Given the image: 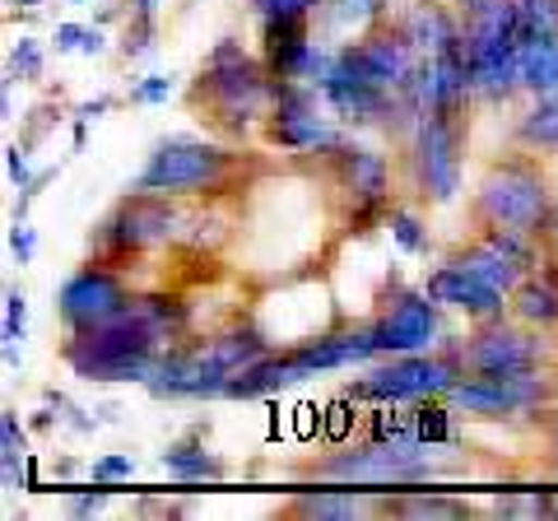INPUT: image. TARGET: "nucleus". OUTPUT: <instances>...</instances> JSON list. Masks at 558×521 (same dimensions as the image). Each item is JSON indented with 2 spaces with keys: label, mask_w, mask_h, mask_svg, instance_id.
<instances>
[{
  "label": "nucleus",
  "mask_w": 558,
  "mask_h": 521,
  "mask_svg": "<svg viewBox=\"0 0 558 521\" xmlns=\"http://www.w3.org/2000/svg\"><path fill=\"white\" fill-rule=\"evenodd\" d=\"M275 75L266 61L247 51V43L223 33V38L205 51L196 80L182 89V108L201 121L209 135L233 145H247L260 135V121L270 117Z\"/></svg>",
  "instance_id": "f257e3e1"
},
{
  "label": "nucleus",
  "mask_w": 558,
  "mask_h": 521,
  "mask_svg": "<svg viewBox=\"0 0 558 521\" xmlns=\"http://www.w3.org/2000/svg\"><path fill=\"white\" fill-rule=\"evenodd\" d=\"M270 178V163L256 149L219 141V135H163L154 141L145 168L135 172L140 191H159L172 201H233Z\"/></svg>",
  "instance_id": "f03ea898"
},
{
  "label": "nucleus",
  "mask_w": 558,
  "mask_h": 521,
  "mask_svg": "<svg viewBox=\"0 0 558 521\" xmlns=\"http://www.w3.org/2000/svg\"><path fill=\"white\" fill-rule=\"evenodd\" d=\"M465 219L470 233L512 229V233H531L549 252H558V182L549 159H539V154L521 145L494 154L465 201Z\"/></svg>",
  "instance_id": "7ed1b4c3"
},
{
  "label": "nucleus",
  "mask_w": 558,
  "mask_h": 521,
  "mask_svg": "<svg viewBox=\"0 0 558 521\" xmlns=\"http://www.w3.org/2000/svg\"><path fill=\"white\" fill-rule=\"evenodd\" d=\"M182 219H186V201H172V196H159V191L131 186L126 196L112 201L108 215L89 229V260L131 270L135 260L178 247Z\"/></svg>",
  "instance_id": "20e7f679"
},
{
  "label": "nucleus",
  "mask_w": 558,
  "mask_h": 521,
  "mask_svg": "<svg viewBox=\"0 0 558 521\" xmlns=\"http://www.w3.org/2000/svg\"><path fill=\"white\" fill-rule=\"evenodd\" d=\"M159 354L163 344L126 312L89 326V331H70L61 340V363L70 368V377L89 381V387H121V381L145 387L159 368Z\"/></svg>",
  "instance_id": "39448f33"
},
{
  "label": "nucleus",
  "mask_w": 558,
  "mask_h": 521,
  "mask_svg": "<svg viewBox=\"0 0 558 521\" xmlns=\"http://www.w3.org/2000/svg\"><path fill=\"white\" fill-rule=\"evenodd\" d=\"M465 377L461 340H442L438 350L424 354H391L363 368V377L349 381V396H359L363 405H414L424 396H447Z\"/></svg>",
  "instance_id": "423d86ee"
},
{
  "label": "nucleus",
  "mask_w": 558,
  "mask_h": 521,
  "mask_svg": "<svg viewBox=\"0 0 558 521\" xmlns=\"http://www.w3.org/2000/svg\"><path fill=\"white\" fill-rule=\"evenodd\" d=\"M465 135L470 126L442 117H424L410 131V141L400 145V172H405V191L414 205L442 210L461 196V178H465Z\"/></svg>",
  "instance_id": "0eeeda50"
},
{
  "label": "nucleus",
  "mask_w": 558,
  "mask_h": 521,
  "mask_svg": "<svg viewBox=\"0 0 558 521\" xmlns=\"http://www.w3.org/2000/svg\"><path fill=\"white\" fill-rule=\"evenodd\" d=\"M465 373H521V368H558V336L535 331L512 312L498 322H475L461 340Z\"/></svg>",
  "instance_id": "6e6552de"
},
{
  "label": "nucleus",
  "mask_w": 558,
  "mask_h": 521,
  "mask_svg": "<svg viewBox=\"0 0 558 521\" xmlns=\"http://www.w3.org/2000/svg\"><path fill=\"white\" fill-rule=\"evenodd\" d=\"M373 336H377V350L381 359L391 354H424V350H438L447 340L442 336V303L418 284H391V293L381 299V307L373 312Z\"/></svg>",
  "instance_id": "1a4fd4ad"
},
{
  "label": "nucleus",
  "mask_w": 558,
  "mask_h": 521,
  "mask_svg": "<svg viewBox=\"0 0 558 521\" xmlns=\"http://www.w3.org/2000/svg\"><path fill=\"white\" fill-rule=\"evenodd\" d=\"M131 280L126 270L117 266H102V260H84L57 284V317H61V331H89V326L117 317L131 299Z\"/></svg>",
  "instance_id": "9d476101"
},
{
  "label": "nucleus",
  "mask_w": 558,
  "mask_h": 521,
  "mask_svg": "<svg viewBox=\"0 0 558 521\" xmlns=\"http://www.w3.org/2000/svg\"><path fill=\"white\" fill-rule=\"evenodd\" d=\"M424 289H428L447 312H461L470 326H475V322H498V317H508V293L494 289V284H484L480 275L461 270L457 260H438V266L424 275Z\"/></svg>",
  "instance_id": "9b49d317"
},
{
  "label": "nucleus",
  "mask_w": 558,
  "mask_h": 521,
  "mask_svg": "<svg viewBox=\"0 0 558 521\" xmlns=\"http://www.w3.org/2000/svg\"><path fill=\"white\" fill-rule=\"evenodd\" d=\"M312 47H317L312 14H260L256 20V57L275 80H303Z\"/></svg>",
  "instance_id": "f8f14e48"
},
{
  "label": "nucleus",
  "mask_w": 558,
  "mask_h": 521,
  "mask_svg": "<svg viewBox=\"0 0 558 521\" xmlns=\"http://www.w3.org/2000/svg\"><path fill=\"white\" fill-rule=\"evenodd\" d=\"M307 377H317V373L299 359V350H270V354H260L256 363H247L242 373L229 377L223 401H275L279 391L303 387Z\"/></svg>",
  "instance_id": "ddd939ff"
},
{
  "label": "nucleus",
  "mask_w": 558,
  "mask_h": 521,
  "mask_svg": "<svg viewBox=\"0 0 558 521\" xmlns=\"http://www.w3.org/2000/svg\"><path fill=\"white\" fill-rule=\"evenodd\" d=\"M391 20L405 28V38L418 47V57L461 47V10L451 0H396Z\"/></svg>",
  "instance_id": "4468645a"
},
{
  "label": "nucleus",
  "mask_w": 558,
  "mask_h": 521,
  "mask_svg": "<svg viewBox=\"0 0 558 521\" xmlns=\"http://www.w3.org/2000/svg\"><path fill=\"white\" fill-rule=\"evenodd\" d=\"M284 517H307V521H354L381 512V489L368 484H336V489H299V498H289Z\"/></svg>",
  "instance_id": "2eb2a0df"
},
{
  "label": "nucleus",
  "mask_w": 558,
  "mask_h": 521,
  "mask_svg": "<svg viewBox=\"0 0 558 521\" xmlns=\"http://www.w3.org/2000/svg\"><path fill=\"white\" fill-rule=\"evenodd\" d=\"M508 312L517 322L535 326V331L558 336V252H549L545 266H539L535 275H526V280L512 289Z\"/></svg>",
  "instance_id": "dca6fc26"
},
{
  "label": "nucleus",
  "mask_w": 558,
  "mask_h": 521,
  "mask_svg": "<svg viewBox=\"0 0 558 521\" xmlns=\"http://www.w3.org/2000/svg\"><path fill=\"white\" fill-rule=\"evenodd\" d=\"M159 465L172 475V480H182V484H219V480H229L233 475V465L215 457V451H205V424H191L178 443H168L159 451Z\"/></svg>",
  "instance_id": "f3484780"
},
{
  "label": "nucleus",
  "mask_w": 558,
  "mask_h": 521,
  "mask_svg": "<svg viewBox=\"0 0 558 521\" xmlns=\"http://www.w3.org/2000/svg\"><path fill=\"white\" fill-rule=\"evenodd\" d=\"M457 10H461V47L517 38V0H461Z\"/></svg>",
  "instance_id": "a211bd4d"
},
{
  "label": "nucleus",
  "mask_w": 558,
  "mask_h": 521,
  "mask_svg": "<svg viewBox=\"0 0 558 521\" xmlns=\"http://www.w3.org/2000/svg\"><path fill=\"white\" fill-rule=\"evenodd\" d=\"M442 260H457L461 270L480 275L484 284L502 289V293H508V299H512V289H517L521 280H526V270H521L517 260H508V256H502L498 247H488V242H484V238H475V233H470L465 242H457V247H451Z\"/></svg>",
  "instance_id": "6ab92c4d"
},
{
  "label": "nucleus",
  "mask_w": 558,
  "mask_h": 521,
  "mask_svg": "<svg viewBox=\"0 0 558 521\" xmlns=\"http://www.w3.org/2000/svg\"><path fill=\"white\" fill-rule=\"evenodd\" d=\"M512 145L539 154V159H558V94L531 98V108L512 121Z\"/></svg>",
  "instance_id": "aec40b11"
},
{
  "label": "nucleus",
  "mask_w": 558,
  "mask_h": 521,
  "mask_svg": "<svg viewBox=\"0 0 558 521\" xmlns=\"http://www.w3.org/2000/svg\"><path fill=\"white\" fill-rule=\"evenodd\" d=\"M410 420H414V433L433 447H461V410L447 401V396H424V401L410 405Z\"/></svg>",
  "instance_id": "412c9836"
},
{
  "label": "nucleus",
  "mask_w": 558,
  "mask_h": 521,
  "mask_svg": "<svg viewBox=\"0 0 558 521\" xmlns=\"http://www.w3.org/2000/svg\"><path fill=\"white\" fill-rule=\"evenodd\" d=\"M396 0H326L317 14H326L330 33H344V38H359V33L377 28L381 20H391Z\"/></svg>",
  "instance_id": "4be33fe9"
},
{
  "label": "nucleus",
  "mask_w": 558,
  "mask_h": 521,
  "mask_svg": "<svg viewBox=\"0 0 558 521\" xmlns=\"http://www.w3.org/2000/svg\"><path fill=\"white\" fill-rule=\"evenodd\" d=\"M521 94L526 98L558 94V38L521 47Z\"/></svg>",
  "instance_id": "5701e85b"
},
{
  "label": "nucleus",
  "mask_w": 558,
  "mask_h": 521,
  "mask_svg": "<svg viewBox=\"0 0 558 521\" xmlns=\"http://www.w3.org/2000/svg\"><path fill=\"white\" fill-rule=\"evenodd\" d=\"M387 233H391V242L405 256H414V260H428L433 256V233H428V219L414 210V205H405V201H396L391 205V215H387Z\"/></svg>",
  "instance_id": "b1692460"
},
{
  "label": "nucleus",
  "mask_w": 558,
  "mask_h": 521,
  "mask_svg": "<svg viewBox=\"0 0 558 521\" xmlns=\"http://www.w3.org/2000/svg\"><path fill=\"white\" fill-rule=\"evenodd\" d=\"M322 410H326V420H322V443L344 447V443H354L359 433H363V414H368V405H363L359 396L340 391V396H330Z\"/></svg>",
  "instance_id": "393cba45"
},
{
  "label": "nucleus",
  "mask_w": 558,
  "mask_h": 521,
  "mask_svg": "<svg viewBox=\"0 0 558 521\" xmlns=\"http://www.w3.org/2000/svg\"><path fill=\"white\" fill-rule=\"evenodd\" d=\"M517 38L521 47L558 38V0H517Z\"/></svg>",
  "instance_id": "a878e982"
},
{
  "label": "nucleus",
  "mask_w": 558,
  "mask_h": 521,
  "mask_svg": "<svg viewBox=\"0 0 558 521\" xmlns=\"http://www.w3.org/2000/svg\"><path fill=\"white\" fill-rule=\"evenodd\" d=\"M43 75H47V47L33 38V33L14 38L10 57H5V80H14V84H43Z\"/></svg>",
  "instance_id": "bb28decb"
},
{
  "label": "nucleus",
  "mask_w": 558,
  "mask_h": 521,
  "mask_svg": "<svg viewBox=\"0 0 558 521\" xmlns=\"http://www.w3.org/2000/svg\"><path fill=\"white\" fill-rule=\"evenodd\" d=\"M159 47V20H126L117 33V57L121 61H145Z\"/></svg>",
  "instance_id": "cd10ccee"
},
{
  "label": "nucleus",
  "mask_w": 558,
  "mask_h": 521,
  "mask_svg": "<svg viewBox=\"0 0 558 521\" xmlns=\"http://www.w3.org/2000/svg\"><path fill=\"white\" fill-rule=\"evenodd\" d=\"M172 94H178V75H145L126 89V102H135V108H159Z\"/></svg>",
  "instance_id": "c85d7f7f"
},
{
  "label": "nucleus",
  "mask_w": 558,
  "mask_h": 521,
  "mask_svg": "<svg viewBox=\"0 0 558 521\" xmlns=\"http://www.w3.org/2000/svg\"><path fill=\"white\" fill-rule=\"evenodd\" d=\"M51 126H61V98H47V102H38V108L28 112V126H24V135H20V145H24V149L43 145Z\"/></svg>",
  "instance_id": "c756f323"
},
{
  "label": "nucleus",
  "mask_w": 558,
  "mask_h": 521,
  "mask_svg": "<svg viewBox=\"0 0 558 521\" xmlns=\"http://www.w3.org/2000/svg\"><path fill=\"white\" fill-rule=\"evenodd\" d=\"M0 340H14V344L28 340V293L14 284L5 289V331H0Z\"/></svg>",
  "instance_id": "7c9ffc66"
},
{
  "label": "nucleus",
  "mask_w": 558,
  "mask_h": 521,
  "mask_svg": "<svg viewBox=\"0 0 558 521\" xmlns=\"http://www.w3.org/2000/svg\"><path fill=\"white\" fill-rule=\"evenodd\" d=\"M0 451L5 457H28V424H20V410H0Z\"/></svg>",
  "instance_id": "2f4dec72"
},
{
  "label": "nucleus",
  "mask_w": 558,
  "mask_h": 521,
  "mask_svg": "<svg viewBox=\"0 0 558 521\" xmlns=\"http://www.w3.org/2000/svg\"><path fill=\"white\" fill-rule=\"evenodd\" d=\"M135 475V457H126V451H108V457H98L89 465V480L94 484H121Z\"/></svg>",
  "instance_id": "473e14b6"
},
{
  "label": "nucleus",
  "mask_w": 558,
  "mask_h": 521,
  "mask_svg": "<svg viewBox=\"0 0 558 521\" xmlns=\"http://www.w3.org/2000/svg\"><path fill=\"white\" fill-rule=\"evenodd\" d=\"M242 5H252L256 20L260 14H312V20H317V10L326 0H242Z\"/></svg>",
  "instance_id": "72a5a7b5"
},
{
  "label": "nucleus",
  "mask_w": 558,
  "mask_h": 521,
  "mask_svg": "<svg viewBox=\"0 0 558 521\" xmlns=\"http://www.w3.org/2000/svg\"><path fill=\"white\" fill-rule=\"evenodd\" d=\"M322 420H326V410L312 405V401H303L299 410H293V438H299V443L322 438Z\"/></svg>",
  "instance_id": "f704fd0d"
},
{
  "label": "nucleus",
  "mask_w": 558,
  "mask_h": 521,
  "mask_svg": "<svg viewBox=\"0 0 558 521\" xmlns=\"http://www.w3.org/2000/svg\"><path fill=\"white\" fill-rule=\"evenodd\" d=\"M10 252L20 266H33V252H38V238H33L28 219H10Z\"/></svg>",
  "instance_id": "c9c22d12"
},
{
  "label": "nucleus",
  "mask_w": 558,
  "mask_h": 521,
  "mask_svg": "<svg viewBox=\"0 0 558 521\" xmlns=\"http://www.w3.org/2000/svg\"><path fill=\"white\" fill-rule=\"evenodd\" d=\"M5 172H10V182L20 186V191H24L33 178H38V172L28 168V149H24L20 141H10V145H5Z\"/></svg>",
  "instance_id": "e433bc0d"
},
{
  "label": "nucleus",
  "mask_w": 558,
  "mask_h": 521,
  "mask_svg": "<svg viewBox=\"0 0 558 521\" xmlns=\"http://www.w3.org/2000/svg\"><path fill=\"white\" fill-rule=\"evenodd\" d=\"M84 38H89V24H57V33H51V51L57 57H70V51H80Z\"/></svg>",
  "instance_id": "4c0bfd02"
},
{
  "label": "nucleus",
  "mask_w": 558,
  "mask_h": 521,
  "mask_svg": "<svg viewBox=\"0 0 558 521\" xmlns=\"http://www.w3.org/2000/svg\"><path fill=\"white\" fill-rule=\"evenodd\" d=\"M108 498H112V489H89V494H70L65 512H70V517H98L102 508H108Z\"/></svg>",
  "instance_id": "58836bf2"
},
{
  "label": "nucleus",
  "mask_w": 558,
  "mask_h": 521,
  "mask_svg": "<svg viewBox=\"0 0 558 521\" xmlns=\"http://www.w3.org/2000/svg\"><path fill=\"white\" fill-rule=\"evenodd\" d=\"M112 108H117V94H98V98L75 102V108H70V117H80V121H102Z\"/></svg>",
  "instance_id": "ea45409f"
},
{
  "label": "nucleus",
  "mask_w": 558,
  "mask_h": 521,
  "mask_svg": "<svg viewBox=\"0 0 558 521\" xmlns=\"http://www.w3.org/2000/svg\"><path fill=\"white\" fill-rule=\"evenodd\" d=\"M121 5H126V20H159L163 0H121Z\"/></svg>",
  "instance_id": "a19ab883"
},
{
  "label": "nucleus",
  "mask_w": 558,
  "mask_h": 521,
  "mask_svg": "<svg viewBox=\"0 0 558 521\" xmlns=\"http://www.w3.org/2000/svg\"><path fill=\"white\" fill-rule=\"evenodd\" d=\"M51 475H57V480H75V475H89V465L75 461V457H57V461H51Z\"/></svg>",
  "instance_id": "79ce46f5"
},
{
  "label": "nucleus",
  "mask_w": 558,
  "mask_h": 521,
  "mask_svg": "<svg viewBox=\"0 0 558 521\" xmlns=\"http://www.w3.org/2000/svg\"><path fill=\"white\" fill-rule=\"evenodd\" d=\"M94 414H98V420H102V424H121V410H117L112 401H108V405H98Z\"/></svg>",
  "instance_id": "37998d69"
},
{
  "label": "nucleus",
  "mask_w": 558,
  "mask_h": 521,
  "mask_svg": "<svg viewBox=\"0 0 558 521\" xmlns=\"http://www.w3.org/2000/svg\"><path fill=\"white\" fill-rule=\"evenodd\" d=\"M10 5H20V10H38L43 0H10Z\"/></svg>",
  "instance_id": "c03bdc74"
},
{
  "label": "nucleus",
  "mask_w": 558,
  "mask_h": 521,
  "mask_svg": "<svg viewBox=\"0 0 558 521\" xmlns=\"http://www.w3.org/2000/svg\"><path fill=\"white\" fill-rule=\"evenodd\" d=\"M70 5H89V0H70Z\"/></svg>",
  "instance_id": "a18cd8bd"
},
{
  "label": "nucleus",
  "mask_w": 558,
  "mask_h": 521,
  "mask_svg": "<svg viewBox=\"0 0 558 521\" xmlns=\"http://www.w3.org/2000/svg\"><path fill=\"white\" fill-rule=\"evenodd\" d=\"M451 5H461V0H451Z\"/></svg>",
  "instance_id": "49530a36"
}]
</instances>
